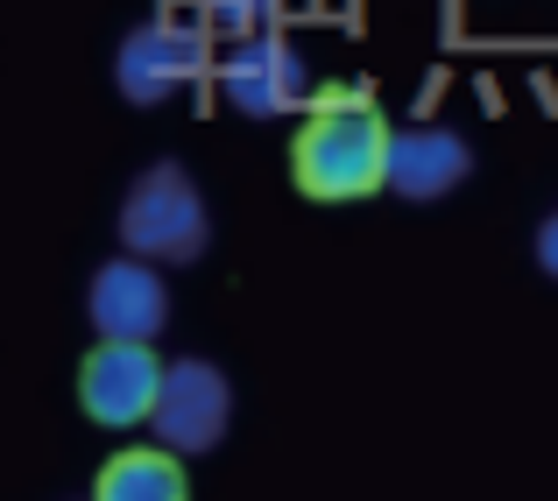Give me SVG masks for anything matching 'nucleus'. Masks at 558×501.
Returning <instances> with one entry per match:
<instances>
[{
	"instance_id": "39448f33",
	"label": "nucleus",
	"mask_w": 558,
	"mask_h": 501,
	"mask_svg": "<svg viewBox=\"0 0 558 501\" xmlns=\"http://www.w3.org/2000/svg\"><path fill=\"white\" fill-rule=\"evenodd\" d=\"M219 85H227L233 113H247V121H276V113L304 107V93H312V71H304V57L290 50V36L255 28V36H241V50L227 57Z\"/></svg>"
},
{
	"instance_id": "f03ea898",
	"label": "nucleus",
	"mask_w": 558,
	"mask_h": 501,
	"mask_svg": "<svg viewBox=\"0 0 558 501\" xmlns=\"http://www.w3.org/2000/svg\"><path fill=\"white\" fill-rule=\"evenodd\" d=\"M205 241H213V219H205V198L191 184V170L156 163L135 176V191L121 198V247L142 261H198Z\"/></svg>"
},
{
	"instance_id": "7ed1b4c3",
	"label": "nucleus",
	"mask_w": 558,
	"mask_h": 501,
	"mask_svg": "<svg viewBox=\"0 0 558 501\" xmlns=\"http://www.w3.org/2000/svg\"><path fill=\"white\" fill-rule=\"evenodd\" d=\"M233 424V389L213 361H178L163 367V389H156V410H149V431L163 452H213Z\"/></svg>"
},
{
	"instance_id": "20e7f679",
	"label": "nucleus",
	"mask_w": 558,
	"mask_h": 501,
	"mask_svg": "<svg viewBox=\"0 0 558 501\" xmlns=\"http://www.w3.org/2000/svg\"><path fill=\"white\" fill-rule=\"evenodd\" d=\"M156 389H163V361L149 353V339H99L78 367V403L93 424L128 431V424H149Z\"/></svg>"
},
{
	"instance_id": "1a4fd4ad",
	"label": "nucleus",
	"mask_w": 558,
	"mask_h": 501,
	"mask_svg": "<svg viewBox=\"0 0 558 501\" xmlns=\"http://www.w3.org/2000/svg\"><path fill=\"white\" fill-rule=\"evenodd\" d=\"M93 501H191V494H184V474H178V452L156 445V452H121V460H107Z\"/></svg>"
},
{
	"instance_id": "f257e3e1",
	"label": "nucleus",
	"mask_w": 558,
	"mask_h": 501,
	"mask_svg": "<svg viewBox=\"0 0 558 501\" xmlns=\"http://www.w3.org/2000/svg\"><path fill=\"white\" fill-rule=\"evenodd\" d=\"M381 163H389V121L368 107L361 93H340L304 121L298 135V191L318 205H347V198H368L381 191Z\"/></svg>"
},
{
	"instance_id": "423d86ee",
	"label": "nucleus",
	"mask_w": 558,
	"mask_h": 501,
	"mask_svg": "<svg viewBox=\"0 0 558 501\" xmlns=\"http://www.w3.org/2000/svg\"><path fill=\"white\" fill-rule=\"evenodd\" d=\"M205 71V28L198 22H142L135 36L121 42V57H113V85H121V99H135V107H156V99H170L178 85H191Z\"/></svg>"
},
{
	"instance_id": "9d476101",
	"label": "nucleus",
	"mask_w": 558,
	"mask_h": 501,
	"mask_svg": "<svg viewBox=\"0 0 558 501\" xmlns=\"http://www.w3.org/2000/svg\"><path fill=\"white\" fill-rule=\"evenodd\" d=\"M198 8H205V22L255 36V28H269V22H276V8H283V0H198Z\"/></svg>"
},
{
	"instance_id": "9b49d317",
	"label": "nucleus",
	"mask_w": 558,
	"mask_h": 501,
	"mask_svg": "<svg viewBox=\"0 0 558 501\" xmlns=\"http://www.w3.org/2000/svg\"><path fill=\"white\" fill-rule=\"evenodd\" d=\"M537 269H545L551 283H558V212L545 219V227H537Z\"/></svg>"
},
{
	"instance_id": "0eeeda50",
	"label": "nucleus",
	"mask_w": 558,
	"mask_h": 501,
	"mask_svg": "<svg viewBox=\"0 0 558 501\" xmlns=\"http://www.w3.org/2000/svg\"><path fill=\"white\" fill-rule=\"evenodd\" d=\"M85 311H93L99 339H156L163 318H170V290L142 255H128V261H107V269L93 276Z\"/></svg>"
},
{
	"instance_id": "6e6552de",
	"label": "nucleus",
	"mask_w": 558,
	"mask_h": 501,
	"mask_svg": "<svg viewBox=\"0 0 558 501\" xmlns=\"http://www.w3.org/2000/svg\"><path fill=\"white\" fill-rule=\"evenodd\" d=\"M466 170H474V156H466V142L452 135V127H403V135L389 127L381 184H389L396 198L432 205V198H446L452 184H466Z\"/></svg>"
}]
</instances>
